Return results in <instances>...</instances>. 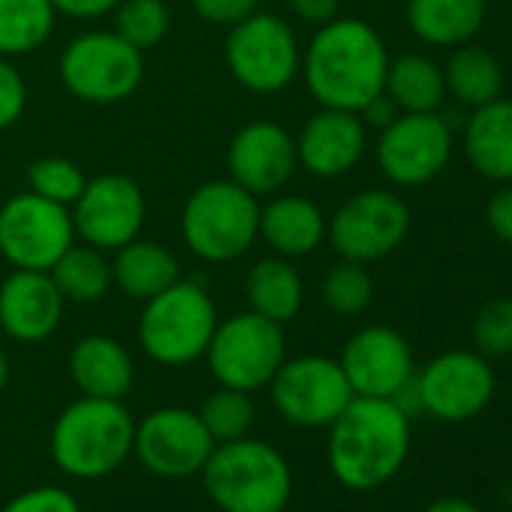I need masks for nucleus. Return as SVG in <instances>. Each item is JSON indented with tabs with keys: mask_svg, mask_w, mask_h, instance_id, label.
Listing matches in <instances>:
<instances>
[{
	"mask_svg": "<svg viewBox=\"0 0 512 512\" xmlns=\"http://www.w3.org/2000/svg\"><path fill=\"white\" fill-rule=\"evenodd\" d=\"M136 422L121 401H73L52 425V458L73 479H103L133 455Z\"/></svg>",
	"mask_w": 512,
	"mask_h": 512,
	"instance_id": "20e7f679",
	"label": "nucleus"
},
{
	"mask_svg": "<svg viewBox=\"0 0 512 512\" xmlns=\"http://www.w3.org/2000/svg\"><path fill=\"white\" fill-rule=\"evenodd\" d=\"M422 410L440 422H467L479 416L494 398V371L482 353L449 350L416 374Z\"/></svg>",
	"mask_w": 512,
	"mask_h": 512,
	"instance_id": "2eb2a0df",
	"label": "nucleus"
},
{
	"mask_svg": "<svg viewBox=\"0 0 512 512\" xmlns=\"http://www.w3.org/2000/svg\"><path fill=\"white\" fill-rule=\"evenodd\" d=\"M52 28V0H0V58H16L40 49Z\"/></svg>",
	"mask_w": 512,
	"mask_h": 512,
	"instance_id": "c85d7f7f",
	"label": "nucleus"
},
{
	"mask_svg": "<svg viewBox=\"0 0 512 512\" xmlns=\"http://www.w3.org/2000/svg\"><path fill=\"white\" fill-rule=\"evenodd\" d=\"M193 10L214 25H238L256 13V0H193Z\"/></svg>",
	"mask_w": 512,
	"mask_h": 512,
	"instance_id": "4c0bfd02",
	"label": "nucleus"
},
{
	"mask_svg": "<svg viewBox=\"0 0 512 512\" xmlns=\"http://www.w3.org/2000/svg\"><path fill=\"white\" fill-rule=\"evenodd\" d=\"M374 299V281L365 269V263L341 260L323 281V302L329 311L341 317L362 314Z\"/></svg>",
	"mask_w": 512,
	"mask_h": 512,
	"instance_id": "2f4dec72",
	"label": "nucleus"
},
{
	"mask_svg": "<svg viewBox=\"0 0 512 512\" xmlns=\"http://www.w3.org/2000/svg\"><path fill=\"white\" fill-rule=\"evenodd\" d=\"M199 419L208 428V434L214 437V443H229V440H238V437L250 434L256 410H253L250 392L220 386L217 392H211L202 401Z\"/></svg>",
	"mask_w": 512,
	"mask_h": 512,
	"instance_id": "7c9ffc66",
	"label": "nucleus"
},
{
	"mask_svg": "<svg viewBox=\"0 0 512 512\" xmlns=\"http://www.w3.org/2000/svg\"><path fill=\"white\" fill-rule=\"evenodd\" d=\"M226 64L244 88L275 94L293 82L299 70V46L284 19L253 13L232 25L226 40Z\"/></svg>",
	"mask_w": 512,
	"mask_h": 512,
	"instance_id": "9b49d317",
	"label": "nucleus"
},
{
	"mask_svg": "<svg viewBox=\"0 0 512 512\" xmlns=\"http://www.w3.org/2000/svg\"><path fill=\"white\" fill-rule=\"evenodd\" d=\"M184 244L205 263H229L260 235V205L256 196L229 181L202 184L181 214Z\"/></svg>",
	"mask_w": 512,
	"mask_h": 512,
	"instance_id": "39448f33",
	"label": "nucleus"
},
{
	"mask_svg": "<svg viewBox=\"0 0 512 512\" xmlns=\"http://www.w3.org/2000/svg\"><path fill=\"white\" fill-rule=\"evenodd\" d=\"M407 25L422 43L455 49L482 31L485 0H410Z\"/></svg>",
	"mask_w": 512,
	"mask_h": 512,
	"instance_id": "5701e85b",
	"label": "nucleus"
},
{
	"mask_svg": "<svg viewBox=\"0 0 512 512\" xmlns=\"http://www.w3.org/2000/svg\"><path fill=\"white\" fill-rule=\"evenodd\" d=\"M260 235L281 256H305L326 235V217L305 196H281L260 208Z\"/></svg>",
	"mask_w": 512,
	"mask_h": 512,
	"instance_id": "b1692460",
	"label": "nucleus"
},
{
	"mask_svg": "<svg viewBox=\"0 0 512 512\" xmlns=\"http://www.w3.org/2000/svg\"><path fill=\"white\" fill-rule=\"evenodd\" d=\"M0 512H82V506L61 485H37L16 494Z\"/></svg>",
	"mask_w": 512,
	"mask_h": 512,
	"instance_id": "c9c22d12",
	"label": "nucleus"
},
{
	"mask_svg": "<svg viewBox=\"0 0 512 512\" xmlns=\"http://www.w3.org/2000/svg\"><path fill=\"white\" fill-rule=\"evenodd\" d=\"M338 362L353 395L365 398H392L416 374L407 338L389 326H368L356 332Z\"/></svg>",
	"mask_w": 512,
	"mask_h": 512,
	"instance_id": "f3484780",
	"label": "nucleus"
},
{
	"mask_svg": "<svg viewBox=\"0 0 512 512\" xmlns=\"http://www.w3.org/2000/svg\"><path fill=\"white\" fill-rule=\"evenodd\" d=\"M383 91L401 112H440L446 100L443 67L425 55H401L389 61Z\"/></svg>",
	"mask_w": 512,
	"mask_h": 512,
	"instance_id": "cd10ccee",
	"label": "nucleus"
},
{
	"mask_svg": "<svg viewBox=\"0 0 512 512\" xmlns=\"http://www.w3.org/2000/svg\"><path fill=\"white\" fill-rule=\"evenodd\" d=\"M145 73L142 52L118 34H85L61 55V79L85 103H118L130 97Z\"/></svg>",
	"mask_w": 512,
	"mask_h": 512,
	"instance_id": "6e6552de",
	"label": "nucleus"
},
{
	"mask_svg": "<svg viewBox=\"0 0 512 512\" xmlns=\"http://www.w3.org/2000/svg\"><path fill=\"white\" fill-rule=\"evenodd\" d=\"M269 386L278 413L302 428H329L353 401L341 362L329 356L284 359Z\"/></svg>",
	"mask_w": 512,
	"mask_h": 512,
	"instance_id": "f8f14e48",
	"label": "nucleus"
},
{
	"mask_svg": "<svg viewBox=\"0 0 512 512\" xmlns=\"http://www.w3.org/2000/svg\"><path fill=\"white\" fill-rule=\"evenodd\" d=\"M7 377H10V362H7V353L0 350V389L7 386Z\"/></svg>",
	"mask_w": 512,
	"mask_h": 512,
	"instance_id": "c03bdc74",
	"label": "nucleus"
},
{
	"mask_svg": "<svg viewBox=\"0 0 512 512\" xmlns=\"http://www.w3.org/2000/svg\"><path fill=\"white\" fill-rule=\"evenodd\" d=\"M31 190L58 205H73L85 190V172L67 157H43L28 169Z\"/></svg>",
	"mask_w": 512,
	"mask_h": 512,
	"instance_id": "72a5a7b5",
	"label": "nucleus"
},
{
	"mask_svg": "<svg viewBox=\"0 0 512 512\" xmlns=\"http://www.w3.org/2000/svg\"><path fill=\"white\" fill-rule=\"evenodd\" d=\"M76 226L67 205L46 196L19 193L0 208V253L16 269L49 272L73 244Z\"/></svg>",
	"mask_w": 512,
	"mask_h": 512,
	"instance_id": "1a4fd4ad",
	"label": "nucleus"
},
{
	"mask_svg": "<svg viewBox=\"0 0 512 512\" xmlns=\"http://www.w3.org/2000/svg\"><path fill=\"white\" fill-rule=\"evenodd\" d=\"M145 220V196L127 175H100L85 184L76 199L73 226L85 244L97 250H118L130 244Z\"/></svg>",
	"mask_w": 512,
	"mask_h": 512,
	"instance_id": "dca6fc26",
	"label": "nucleus"
},
{
	"mask_svg": "<svg viewBox=\"0 0 512 512\" xmlns=\"http://www.w3.org/2000/svg\"><path fill=\"white\" fill-rule=\"evenodd\" d=\"M121 0H52L55 13H67L73 19H97L109 10H115Z\"/></svg>",
	"mask_w": 512,
	"mask_h": 512,
	"instance_id": "ea45409f",
	"label": "nucleus"
},
{
	"mask_svg": "<svg viewBox=\"0 0 512 512\" xmlns=\"http://www.w3.org/2000/svg\"><path fill=\"white\" fill-rule=\"evenodd\" d=\"M338 4L341 0H290V7L296 10V16L302 22L311 25H326L338 16Z\"/></svg>",
	"mask_w": 512,
	"mask_h": 512,
	"instance_id": "a19ab883",
	"label": "nucleus"
},
{
	"mask_svg": "<svg viewBox=\"0 0 512 512\" xmlns=\"http://www.w3.org/2000/svg\"><path fill=\"white\" fill-rule=\"evenodd\" d=\"M214 446L199 413L187 407H160L136 422L133 431V455L160 479H190L202 473Z\"/></svg>",
	"mask_w": 512,
	"mask_h": 512,
	"instance_id": "4468645a",
	"label": "nucleus"
},
{
	"mask_svg": "<svg viewBox=\"0 0 512 512\" xmlns=\"http://www.w3.org/2000/svg\"><path fill=\"white\" fill-rule=\"evenodd\" d=\"M410 232V208L389 190H362L350 196L326 223V235L341 260H383Z\"/></svg>",
	"mask_w": 512,
	"mask_h": 512,
	"instance_id": "9d476101",
	"label": "nucleus"
},
{
	"mask_svg": "<svg viewBox=\"0 0 512 512\" xmlns=\"http://www.w3.org/2000/svg\"><path fill=\"white\" fill-rule=\"evenodd\" d=\"M473 344L485 359H500L512 353V299H488L473 317Z\"/></svg>",
	"mask_w": 512,
	"mask_h": 512,
	"instance_id": "f704fd0d",
	"label": "nucleus"
},
{
	"mask_svg": "<svg viewBox=\"0 0 512 512\" xmlns=\"http://www.w3.org/2000/svg\"><path fill=\"white\" fill-rule=\"evenodd\" d=\"M425 512H485V509H479L464 497H437L434 503L425 506Z\"/></svg>",
	"mask_w": 512,
	"mask_h": 512,
	"instance_id": "37998d69",
	"label": "nucleus"
},
{
	"mask_svg": "<svg viewBox=\"0 0 512 512\" xmlns=\"http://www.w3.org/2000/svg\"><path fill=\"white\" fill-rule=\"evenodd\" d=\"M386 70V43L362 19H332L320 25L305 52V82L329 109L362 112L383 94Z\"/></svg>",
	"mask_w": 512,
	"mask_h": 512,
	"instance_id": "f03ea898",
	"label": "nucleus"
},
{
	"mask_svg": "<svg viewBox=\"0 0 512 512\" xmlns=\"http://www.w3.org/2000/svg\"><path fill=\"white\" fill-rule=\"evenodd\" d=\"M452 157V127L440 112H401L380 130L377 163L401 187L434 181Z\"/></svg>",
	"mask_w": 512,
	"mask_h": 512,
	"instance_id": "ddd939ff",
	"label": "nucleus"
},
{
	"mask_svg": "<svg viewBox=\"0 0 512 512\" xmlns=\"http://www.w3.org/2000/svg\"><path fill=\"white\" fill-rule=\"evenodd\" d=\"M410 452V416L389 398L353 395L329 425V470L350 491H371L398 476Z\"/></svg>",
	"mask_w": 512,
	"mask_h": 512,
	"instance_id": "f257e3e1",
	"label": "nucleus"
},
{
	"mask_svg": "<svg viewBox=\"0 0 512 512\" xmlns=\"http://www.w3.org/2000/svg\"><path fill=\"white\" fill-rule=\"evenodd\" d=\"M296 154L299 163L320 178H338L350 172L365 154V124L359 112L323 106V112L305 124Z\"/></svg>",
	"mask_w": 512,
	"mask_h": 512,
	"instance_id": "aec40b11",
	"label": "nucleus"
},
{
	"mask_svg": "<svg viewBox=\"0 0 512 512\" xmlns=\"http://www.w3.org/2000/svg\"><path fill=\"white\" fill-rule=\"evenodd\" d=\"M28 103V88L25 79L19 76V70L13 64H7L0 58V130L13 127Z\"/></svg>",
	"mask_w": 512,
	"mask_h": 512,
	"instance_id": "e433bc0d",
	"label": "nucleus"
},
{
	"mask_svg": "<svg viewBox=\"0 0 512 512\" xmlns=\"http://www.w3.org/2000/svg\"><path fill=\"white\" fill-rule=\"evenodd\" d=\"M467 163L488 181H512V100L476 106L464 121Z\"/></svg>",
	"mask_w": 512,
	"mask_h": 512,
	"instance_id": "412c9836",
	"label": "nucleus"
},
{
	"mask_svg": "<svg viewBox=\"0 0 512 512\" xmlns=\"http://www.w3.org/2000/svg\"><path fill=\"white\" fill-rule=\"evenodd\" d=\"M244 293H247L250 311L263 314L281 326L299 314L302 299H305L302 278L284 256H272V260L256 263L244 278Z\"/></svg>",
	"mask_w": 512,
	"mask_h": 512,
	"instance_id": "a878e982",
	"label": "nucleus"
},
{
	"mask_svg": "<svg viewBox=\"0 0 512 512\" xmlns=\"http://www.w3.org/2000/svg\"><path fill=\"white\" fill-rule=\"evenodd\" d=\"M112 281L130 299L148 302L157 293H163L166 287H172L175 281H181V272H178V260L163 244L133 238L130 244L118 247Z\"/></svg>",
	"mask_w": 512,
	"mask_h": 512,
	"instance_id": "393cba45",
	"label": "nucleus"
},
{
	"mask_svg": "<svg viewBox=\"0 0 512 512\" xmlns=\"http://www.w3.org/2000/svg\"><path fill=\"white\" fill-rule=\"evenodd\" d=\"M70 377L88 398L121 401L133 386V359L115 338L88 335L70 353Z\"/></svg>",
	"mask_w": 512,
	"mask_h": 512,
	"instance_id": "4be33fe9",
	"label": "nucleus"
},
{
	"mask_svg": "<svg viewBox=\"0 0 512 512\" xmlns=\"http://www.w3.org/2000/svg\"><path fill=\"white\" fill-rule=\"evenodd\" d=\"M299 163L293 136L272 121L241 127L229 145V175L247 193H275L284 187Z\"/></svg>",
	"mask_w": 512,
	"mask_h": 512,
	"instance_id": "a211bd4d",
	"label": "nucleus"
},
{
	"mask_svg": "<svg viewBox=\"0 0 512 512\" xmlns=\"http://www.w3.org/2000/svg\"><path fill=\"white\" fill-rule=\"evenodd\" d=\"M208 371L220 386L256 392L272 383L287 359V338L281 323L247 311L217 323L208 350Z\"/></svg>",
	"mask_w": 512,
	"mask_h": 512,
	"instance_id": "0eeeda50",
	"label": "nucleus"
},
{
	"mask_svg": "<svg viewBox=\"0 0 512 512\" xmlns=\"http://www.w3.org/2000/svg\"><path fill=\"white\" fill-rule=\"evenodd\" d=\"M401 115V109L389 100V94L383 91V94H377L362 112H359V118H362V124H368V127H377V130H383V127H389L395 118Z\"/></svg>",
	"mask_w": 512,
	"mask_h": 512,
	"instance_id": "79ce46f5",
	"label": "nucleus"
},
{
	"mask_svg": "<svg viewBox=\"0 0 512 512\" xmlns=\"http://www.w3.org/2000/svg\"><path fill=\"white\" fill-rule=\"evenodd\" d=\"M217 329V311L208 293L190 281H175L145 302L139 344L160 365H190L205 356Z\"/></svg>",
	"mask_w": 512,
	"mask_h": 512,
	"instance_id": "423d86ee",
	"label": "nucleus"
},
{
	"mask_svg": "<svg viewBox=\"0 0 512 512\" xmlns=\"http://www.w3.org/2000/svg\"><path fill=\"white\" fill-rule=\"evenodd\" d=\"M115 10V34L139 52L157 46L169 31V10L163 0H121Z\"/></svg>",
	"mask_w": 512,
	"mask_h": 512,
	"instance_id": "473e14b6",
	"label": "nucleus"
},
{
	"mask_svg": "<svg viewBox=\"0 0 512 512\" xmlns=\"http://www.w3.org/2000/svg\"><path fill=\"white\" fill-rule=\"evenodd\" d=\"M443 79H446V91L467 109L485 106L497 100L503 91L500 61L488 49L473 46V43L455 46V52L449 55L443 67Z\"/></svg>",
	"mask_w": 512,
	"mask_h": 512,
	"instance_id": "bb28decb",
	"label": "nucleus"
},
{
	"mask_svg": "<svg viewBox=\"0 0 512 512\" xmlns=\"http://www.w3.org/2000/svg\"><path fill=\"white\" fill-rule=\"evenodd\" d=\"M485 223H488V229H491L500 241L512 244V184L500 187V190L488 199V205H485Z\"/></svg>",
	"mask_w": 512,
	"mask_h": 512,
	"instance_id": "58836bf2",
	"label": "nucleus"
},
{
	"mask_svg": "<svg viewBox=\"0 0 512 512\" xmlns=\"http://www.w3.org/2000/svg\"><path fill=\"white\" fill-rule=\"evenodd\" d=\"M199 476L220 512H284L293 494L287 458L253 437L217 443Z\"/></svg>",
	"mask_w": 512,
	"mask_h": 512,
	"instance_id": "7ed1b4c3",
	"label": "nucleus"
},
{
	"mask_svg": "<svg viewBox=\"0 0 512 512\" xmlns=\"http://www.w3.org/2000/svg\"><path fill=\"white\" fill-rule=\"evenodd\" d=\"M64 317V296L49 272L19 269L0 287V326L13 341L40 344Z\"/></svg>",
	"mask_w": 512,
	"mask_h": 512,
	"instance_id": "6ab92c4d",
	"label": "nucleus"
},
{
	"mask_svg": "<svg viewBox=\"0 0 512 512\" xmlns=\"http://www.w3.org/2000/svg\"><path fill=\"white\" fill-rule=\"evenodd\" d=\"M55 287L61 290L64 302H97L106 296L112 284V266L103 260V253L91 244L76 247L70 244L61 260L49 269Z\"/></svg>",
	"mask_w": 512,
	"mask_h": 512,
	"instance_id": "c756f323",
	"label": "nucleus"
}]
</instances>
